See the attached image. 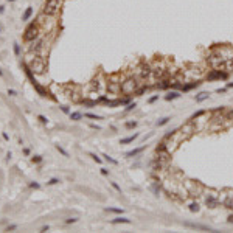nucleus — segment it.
Instances as JSON below:
<instances>
[{"mask_svg":"<svg viewBox=\"0 0 233 233\" xmlns=\"http://www.w3.org/2000/svg\"><path fill=\"white\" fill-rule=\"evenodd\" d=\"M137 87H138V83L135 78H128L121 83V92L124 95H131V93L137 92Z\"/></svg>","mask_w":233,"mask_h":233,"instance_id":"nucleus-2","label":"nucleus"},{"mask_svg":"<svg viewBox=\"0 0 233 233\" xmlns=\"http://www.w3.org/2000/svg\"><path fill=\"white\" fill-rule=\"evenodd\" d=\"M76 221H78L76 218H70V219H67V221H65V224H73V222H76Z\"/></svg>","mask_w":233,"mask_h":233,"instance_id":"nucleus-33","label":"nucleus"},{"mask_svg":"<svg viewBox=\"0 0 233 233\" xmlns=\"http://www.w3.org/2000/svg\"><path fill=\"white\" fill-rule=\"evenodd\" d=\"M103 157H104V159H106V160H107V162H109V163H112V165H118V162H116L115 159H112L110 155H107V154H103Z\"/></svg>","mask_w":233,"mask_h":233,"instance_id":"nucleus-19","label":"nucleus"},{"mask_svg":"<svg viewBox=\"0 0 233 233\" xmlns=\"http://www.w3.org/2000/svg\"><path fill=\"white\" fill-rule=\"evenodd\" d=\"M227 118H228V120H233V109L227 114Z\"/></svg>","mask_w":233,"mask_h":233,"instance_id":"nucleus-37","label":"nucleus"},{"mask_svg":"<svg viewBox=\"0 0 233 233\" xmlns=\"http://www.w3.org/2000/svg\"><path fill=\"white\" fill-rule=\"evenodd\" d=\"M24 154H25V155L30 154V149H28V148H25V149H24Z\"/></svg>","mask_w":233,"mask_h":233,"instance_id":"nucleus-41","label":"nucleus"},{"mask_svg":"<svg viewBox=\"0 0 233 233\" xmlns=\"http://www.w3.org/2000/svg\"><path fill=\"white\" fill-rule=\"evenodd\" d=\"M185 225H187V227H190V228H196V230H207V232L212 230V228H210L208 225H200V224H191V222H187Z\"/></svg>","mask_w":233,"mask_h":233,"instance_id":"nucleus-6","label":"nucleus"},{"mask_svg":"<svg viewBox=\"0 0 233 233\" xmlns=\"http://www.w3.org/2000/svg\"><path fill=\"white\" fill-rule=\"evenodd\" d=\"M227 76H228V73H225V71H222L219 69H214L207 75V78H208V81H214V79H227Z\"/></svg>","mask_w":233,"mask_h":233,"instance_id":"nucleus-5","label":"nucleus"},{"mask_svg":"<svg viewBox=\"0 0 233 233\" xmlns=\"http://www.w3.org/2000/svg\"><path fill=\"white\" fill-rule=\"evenodd\" d=\"M180 96V92H177V90H173V92H169L168 95H165V100L166 101H171V100H176V98Z\"/></svg>","mask_w":233,"mask_h":233,"instance_id":"nucleus-9","label":"nucleus"},{"mask_svg":"<svg viewBox=\"0 0 233 233\" xmlns=\"http://www.w3.org/2000/svg\"><path fill=\"white\" fill-rule=\"evenodd\" d=\"M86 116H89V118H92V120H101V116L93 115V114H86Z\"/></svg>","mask_w":233,"mask_h":233,"instance_id":"nucleus-27","label":"nucleus"},{"mask_svg":"<svg viewBox=\"0 0 233 233\" xmlns=\"http://www.w3.org/2000/svg\"><path fill=\"white\" fill-rule=\"evenodd\" d=\"M2 137H3V140H6V141L10 140V137H8V134H5V132H3V135H2Z\"/></svg>","mask_w":233,"mask_h":233,"instance_id":"nucleus-40","label":"nucleus"},{"mask_svg":"<svg viewBox=\"0 0 233 233\" xmlns=\"http://www.w3.org/2000/svg\"><path fill=\"white\" fill-rule=\"evenodd\" d=\"M83 114H79V112H73V114H70V118L71 120H81Z\"/></svg>","mask_w":233,"mask_h":233,"instance_id":"nucleus-21","label":"nucleus"},{"mask_svg":"<svg viewBox=\"0 0 233 233\" xmlns=\"http://www.w3.org/2000/svg\"><path fill=\"white\" fill-rule=\"evenodd\" d=\"M228 222H233V214H232L230 218H228Z\"/></svg>","mask_w":233,"mask_h":233,"instance_id":"nucleus-42","label":"nucleus"},{"mask_svg":"<svg viewBox=\"0 0 233 233\" xmlns=\"http://www.w3.org/2000/svg\"><path fill=\"white\" fill-rule=\"evenodd\" d=\"M31 162H33V163H39V162H42V157H41V155H33V157H31Z\"/></svg>","mask_w":233,"mask_h":233,"instance_id":"nucleus-23","label":"nucleus"},{"mask_svg":"<svg viewBox=\"0 0 233 233\" xmlns=\"http://www.w3.org/2000/svg\"><path fill=\"white\" fill-rule=\"evenodd\" d=\"M30 187H31V188H36V190H37V188L41 187V185H39L37 182H31V183H30Z\"/></svg>","mask_w":233,"mask_h":233,"instance_id":"nucleus-32","label":"nucleus"},{"mask_svg":"<svg viewBox=\"0 0 233 233\" xmlns=\"http://www.w3.org/2000/svg\"><path fill=\"white\" fill-rule=\"evenodd\" d=\"M135 106H137V104H135V103H134V104H129V106L126 107V112H131L132 109H135Z\"/></svg>","mask_w":233,"mask_h":233,"instance_id":"nucleus-29","label":"nucleus"},{"mask_svg":"<svg viewBox=\"0 0 233 233\" xmlns=\"http://www.w3.org/2000/svg\"><path fill=\"white\" fill-rule=\"evenodd\" d=\"M159 100V95H155V96H152V98H149V103H155Z\"/></svg>","mask_w":233,"mask_h":233,"instance_id":"nucleus-36","label":"nucleus"},{"mask_svg":"<svg viewBox=\"0 0 233 233\" xmlns=\"http://www.w3.org/2000/svg\"><path fill=\"white\" fill-rule=\"evenodd\" d=\"M107 89H109L110 92H114V93H116V92H121V84H116V83H109V86H107Z\"/></svg>","mask_w":233,"mask_h":233,"instance_id":"nucleus-8","label":"nucleus"},{"mask_svg":"<svg viewBox=\"0 0 233 233\" xmlns=\"http://www.w3.org/2000/svg\"><path fill=\"white\" fill-rule=\"evenodd\" d=\"M14 55H16V56L20 55V47H19V44H14Z\"/></svg>","mask_w":233,"mask_h":233,"instance_id":"nucleus-25","label":"nucleus"},{"mask_svg":"<svg viewBox=\"0 0 233 233\" xmlns=\"http://www.w3.org/2000/svg\"><path fill=\"white\" fill-rule=\"evenodd\" d=\"M59 182L58 179H50V182H48V185H56V183Z\"/></svg>","mask_w":233,"mask_h":233,"instance_id":"nucleus-35","label":"nucleus"},{"mask_svg":"<svg viewBox=\"0 0 233 233\" xmlns=\"http://www.w3.org/2000/svg\"><path fill=\"white\" fill-rule=\"evenodd\" d=\"M37 118L41 120V123H48V120H47V118H45V116H44V115H39Z\"/></svg>","mask_w":233,"mask_h":233,"instance_id":"nucleus-31","label":"nucleus"},{"mask_svg":"<svg viewBox=\"0 0 233 233\" xmlns=\"http://www.w3.org/2000/svg\"><path fill=\"white\" fill-rule=\"evenodd\" d=\"M31 14H33V8H26V11L24 12V16H22V20H28Z\"/></svg>","mask_w":233,"mask_h":233,"instance_id":"nucleus-17","label":"nucleus"},{"mask_svg":"<svg viewBox=\"0 0 233 233\" xmlns=\"http://www.w3.org/2000/svg\"><path fill=\"white\" fill-rule=\"evenodd\" d=\"M90 157H92L93 160H95V162H96V163H101V159H100V157H98V155H96V154H93V152H90Z\"/></svg>","mask_w":233,"mask_h":233,"instance_id":"nucleus-26","label":"nucleus"},{"mask_svg":"<svg viewBox=\"0 0 233 233\" xmlns=\"http://www.w3.org/2000/svg\"><path fill=\"white\" fill-rule=\"evenodd\" d=\"M205 204H207L210 208H214L218 205V200H216V198H213V196H208V198L205 199Z\"/></svg>","mask_w":233,"mask_h":233,"instance_id":"nucleus-10","label":"nucleus"},{"mask_svg":"<svg viewBox=\"0 0 233 233\" xmlns=\"http://www.w3.org/2000/svg\"><path fill=\"white\" fill-rule=\"evenodd\" d=\"M190 212H191V213H198V212H199V204H196V202L191 204V205H190Z\"/></svg>","mask_w":233,"mask_h":233,"instance_id":"nucleus-20","label":"nucleus"},{"mask_svg":"<svg viewBox=\"0 0 233 233\" xmlns=\"http://www.w3.org/2000/svg\"><path fill=\"white\" fill-rule=\"evenodd\" d=\"M61 110L64 112V114H70V110H69V107H67V106H62V107H61Z\"/></svg>","mask_w":233,"mask_h":233,"instance_id":"nucleus-34","label":"nucleus"},{"mask_svg":"<svg viewBox=\"0 0 233 233\" xmlns=\"http://www.w3.org/2000/svg\"><path fill=\"white\" fill-rule=\"evenodd\" d=\"M169 86H171V83H169V81H166V79H162L160 83H157V84H155V87H157V89H168Z\"/></svg>","mask_w":233,"mask_h":233,"instance_id":"nucleus-12","label":"nucleus"},{"mask_svg":"<svg viewBox=\"0 0 233 233\" xmlns=\"http://www.w3.org/2000/svg\"><path fill=\"white\" fill-rule=\"evenodd\" d=\"M61 8V0H47L44 5V14L45 16H56Z\"/></svg>","mask_w":233,"mask_h":233,"instance_id":"nucleus-1","label":"nucleus"},{"mask_svg":"<svg viewBox=\"0 0 233 233\" xmlns=\"http://www.w3.org/2000/svg\"><path fill=\"white\" fill-rule=\"evenodd\" d=\"M8 95H11V96H14L16 95V92L12 90V89H10V90H8Z\"/></svg>","mask_w":233,"mask_h":233,"instance_id":"nucleus-39","label":"nucleus"},{"mask_svg":"<svg viewBox=\"0 0 233 233\" xmlns=\"http://www.w3.org/2000/svg\"><path fill=\"white\" fill-rule=\"evenodd\" d=\"M208 98V93L207 92H200L199 95H196V101L198 103H202V101H205Z\"/></svg>","mask_w":233,"mask_h":233,"instance_id":"nucleus-14","label":"nucleus"},{"mask_svg":"<svg viewBox=\"0 0 233 233\" xmlns=\"http://www.w3.org/2000/svg\"><path fill=\"white\" fill-rule=\"evenodd\" d=\"M152 73V70H151V67L149 65H141V69H140V76L141 78H148V76H149Z\"/></svg>","mask_w":233,"mask_h":233,"instance_id":"nucleus-7","label":"nucleus"},{"mask_svg":"<svg viewBox=\"0 0 233 233\" xmlns=\"http://www.w3.org/2000/svg\"><path fill=\"white\" fill-rule=\"evenodd\" d=\"M101 174H103V176H107V174H109V171H107L106 168H101Z\"/></svg>","mask_w":233,"mask_h":233,"instance_id":"nucleus-38","label":"nucleus"},{"mask_svg":"<svg viewBox=\"0 0 233 233\" xmlns=\"http://www.w3.org/2000/svg\"><path fill=\"white\" fill-rule=\"evenodd\" d=\"M145 149V148H137V149H132V151H129L126 152V157H134V155H137V154H140V152Z\"/></svg>","mask_w":233,"mask_h":233,"instance_id":"nucleus-15","label":"nucleus"},{"mask_svg":"<svg viewBox=\"0 0 233 233\" xmlns=\"http://www.w3.org/2000/svg\"><path fill=\"white\" fill-rule=\"evenodd\" d=\"M135 126H137L135 121H129V123H126V128H129V129H132V128H135Z\"/></svg>","mask_w":233,"mask_h":233,"instance_id":"nucleus-28","label":"nucleus"},{"mask_svg":"<svg viewBox=\"0 0 233 233\" xmlns=\"http://www.w3.org/2000/svg\"><path fill=\"white\" fill-rule=\"evenodd\" d=\"M2 75H3V71H2V70H0V76H2Z\"/></svg>","mask_w":233,"mask_h":233,"instance_id":"nucleus-43","label":"nucleus"},{"mask_svg":"<svg viewBox=\"0 0 233 233\" xmlns=\"http://www.w3.org/2000/svg\"><path fill=\"white\" fill-rule=\"evenodd\" d=\"M110 185H112V187H114V188H115V190H116V191H118V193H121V188H120L118 185H116V183H115V182H112V183H110Z\"/></svg>","mask_w":233,"mask_h":233,"instance_id":"nucleus-30","label":"nucleus"},{"mask_svg":"<svg viewBox=\"0 0 233 233\" xmlns=\"http://www.w3.org/2000/svg\"><path fill=\"white\" fill-rule=\"evenodd\" d=\"M6 2H14V0H6Z\"/></svg>","mask_w":233,"mask_h":233,"instance_id":"nucleus-44","label":"nucleus"},{"mask_svg":"<svg viewBox=\"0 0 233 233\" xmlns=\"http://www.w3.org/2000/svg\"><path fill=\"white\" fill-rule=\"evenodd\" d=\"M137 137H138V134H134V135L128 137V138H123V140H121V145H128V143H131V141H134V140H135Z\"/></svg>","mask_w":233,"mask_h":233,"instance_id":"nucleus-16","label":"nucleus"},{"mask_svg":"<svg viewBox=\"0 0 233 233\" xmlns=\"http://www.w3.org/2000/svg\"><path fill=\"white\" fill-rule=\"evenodd\" d=\"M112 224H131V219H128V218H115V219H112Z\"/></svg>","mask_w":233,"mask_h":233,"instance_id":"nucleus-11","label":"nucleus"},{"mask_svg":"<svg viewBox=\"0 0 233 233\" xmlns=\"http://www.w3.org/2000/svg\"><path fill=\"white\" fill-rule=\"evenodd\" d=\"M37 34H39V28L36 24H30L25 30V34H24V39L26 42H33L34 39H37Z\"/></svg>","mask_w":233,"mask_h":233,"instance_id":"nucleus-4","label":"nucleus"},{"mask_svg":"<svg viewBox=\"0 0 233 233\" xmlns=\"http://www.w3.org/2000/svg\"><path fill=\"white\" fill-rule=\"evenodd\" d=\"M56 149H58V151H59V152H61V154H62V155H65V157H69V152H67V151L64 149V148H61L59 145H56Z\"/></svg>","mask_w":233,"mask_h":233,"instance_id":"nucleus-22","label":"nucleus"},{"mask_svg":"<svg viewBox=\"0 0 233 233\" xmlns=\"http://www.w3.org/2000/svg\"><path fill=\"white\" fill-rule=\"evenodd\" d=\"M30 69L34 75H42L47 69V64L42 58H34V59L30 62Z\"/></svg>","mask_w":233,"mask_h":233,"instance_id":"nucleus-3","label":"nucleus"},{"mask_svg":"<svg viewBox=\"0 0 233 233\" xmlns=\"http://www.w3.org/2000/svg\"><path fill=\"white\" fill-rule=\"evenodd\" d=\"M106 212H112V213H123V210L121 208H106Z\"/></svg>","mask_w":233,"mask_h":233,"instance_id":"nucleus-24","label":"nucleus"},{"mask_svg":"<svg viewBox=\"0 0 233 233\" xmlns=\"http://www.w3.org/2000/svg\"><path fill=\"white\" fill-rule=\"evenodd\" d=\"M169 120H171L169 116H163V118H160L159 121H157V126H163V124H166V123L169 121Z\"/></svg>","mask_w":233,"mask_h":233,"instance_id":"nucleus-18","label":"nucleus"},{"mask_svg":"<svg viewBox=\"0 0 233 233\" xmlns=\"http://www.w3.org/2000/svg\"><path fill=\"white\" fill-rule=\"evenodd\" d=\"M199 84H200V83H198V81H196V83H191V84H187V86H182V90H183V92H188V90H191V89L198 87Z\"/></svg>","mask_w":233,"mask_h":233,"instance_id":"nucleus-13","label":"nucleus"}]
</instances>
